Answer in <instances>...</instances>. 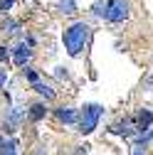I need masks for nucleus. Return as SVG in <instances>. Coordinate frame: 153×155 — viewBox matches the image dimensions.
I'll list each match as a JSON object with an SVG mask.
<instances>
[{"label": "nucleus", "instance_id": "1", "mask_svg": "<svg viewBox=\"0 0 153 155\" xmlns=\"http://www.w3.org/2000/svg\"><path fill=\"white\" fill-rule=\"evenodd\" d=\"M89 42V25L87 22H74L72 27H67L64 32V47L72 57H79L82 49L87 47Z\"/></svg>", "mask_w": 153, "mask_h": 155}, {"label": "nucleus", "instance_id": "2", "mask_svg": "<svg viewBox=\"0 0 153 155\" xmlns=\"http://www.w3.org/2000/svg\"><path fill=\"white\" fill-rule=\"evenodd\" d=\"M104 116V108L99 106V104H87L82 111H79V130L87 135V133H91L94 128L99 126V118Z\"/></svg>", "mask_w": 153, "mask_h": 155}, {"label": "nucleus", "instance_id": "3", "mask_svg": "<svg viewBox=\"0 0 153 155\" xmlns=\"http://www.w3.org/2000/svg\"><path fill=\"white\" fill-rule=\"evenodd\" d=\"M106 20L109 22H124L128 12H131V5L128 0H106Z\"/></svg>", "mask_w": 153, "mask_h": 155}, {"label": "nucleus", "instance_id": "4", "mask_svg": "<svg viewBox=\"0 0 153 155\" xmlns=\"http://www.w3.org/2000/svg\"><path fill=\"white\" fill-rule=\"evenodd\" d=\"M153 128V111H141L138 116H136V130H141V133H146V130H151Z\"/></svg>", "mask_w": 153, "mask_h": 155}, {"label": "nucleus", "instance_id": "5", "mask_svg": "<svg viewBox=\"0 0 153 155\" xmlns=\"http://www.w3.org/2000/svg\"><path fill=\"white\" fill-rule=\"evenodd\" d=\"M30 45H17L15 49H12V59H15V64L17 67H25V62L30 59Z\"/></svg>", "mask_w": 153, "mask_h": 155}, {"label": "nucleus", "instance_id": "6", "mask_svg": "<svg viewBox=\"0 0 153 155\" xmlns=\"http://www.w3.org/2000/svg\"><path fill=\"white\" fill-rule=\"evenodd\" d=\"M57 118L64 121V123H79V113H76L74 108H59L57 111Z\"/></svg>", "mask_w": 153, "mask_h": 155}, {"label": "nucleus", "instance_id": "7", "mask_svg": "<svg viewBox=\"0 0 153 155\" xmlns=\"http://www.w3.org/2000/svg\"><path fill=\"white\" fill-rule=\"evenodd\" d=\"M45 113H47L45 104H35V106H30V121H40V118H45Z\"/></svg>", "mask_w": 153, "mask_h": 155}, {"label": "nucleus", "instance_id": "8", "mask_svg": "<svg viewBox=\"0 0 153 155\" xmlns=\"http://www.w3.org/2000/svg\"><path fill=\"white\" fill-rule=\"evenodd\" d=\"M32 89L37 91V94H42L45 99H54V91L47 86V84H42V81H37V84H32Z\"/></svg>", "mask_w": 153, "mask_h": 155}, {"label": "nucleus", "instance_id": "9", "mask_svg": "<svg viewBox=\"0 0 153 155\" xmlns=\"http://www.w3.org/2000/svg\"><path fill=\"white\" fill-rule=\"evenodd\" d=\"M57 8H59L62 12H67V15H72L76 10V0H59V5H57Z\"/></svg>", "mask_w": 153, "mask_h": 155}, {"label": "nucleus", "instance_id": "10", "mask_svg": "<svg viewBox=\"0 0 153 155\" xmlns=\"http://www.w3.org/2000/svg\"><path fill=\"white\" fill-rule=\"evenodd\" d=\"M15 148H17V143H15V140L0 143V155H12V153H15Z\"/></svg>", "mask_w": 153, "mask_h": 155}, {"label": "nucleus", "instance_id": "11", "mask_svg": "<svg viewBox=\"0 0 153 155\" xmlns=\"http://www.w3.org/2000/svg\"><path fill=\"white\" fill-rule=\"evenodd\" d=\"M106 5H109V3H97V5H94V12H97V15H104V17H106Z\"/></svg>", "mask_w": 153, "mask_h": 155}, {"label": "nucleus", "instance_id": "12", "mask_svg": "<svg viewBox=\"0 0 153 155\" xmlns=\"http://www.w3.org/2000/svg\"><path fill=\"white\" fill-rule=\"evenodd\" d=\"M25 76H27V79H30L32 84H37V81H40V79H37V74H35L32 69H27V71H25Z\"/></svg>", "mask_w": 153, "mask_h": 155}, {"label": "nucleus", "instance_id": "13", "mask_svg": "<svg viewBox=\"0 0 153 155\" xmlns=\"http://www.w3.org/2000/svg\"><path fill=\"white\" fill-rule=\"evenodd\" d=\"M10 8H12V0H0V10H3V12L10 10Z\"/></svg>", "mask_w": 153, "mask_h": 155}, {"label": "nucleus", "instance_id": "14", "mask_svg": "<svg viewBox=\"0 0 153 155\" xmlns=\"http://www.w3.org/2000/svg\"><path fill=\"white\" fill-rule=\"evenodd\" d=\"M3 30H8V32H17V22H5Z\"/></svg>", "mask_w": 153, "mask_h": 155}, {"label": "nucleus", "instance_id": "15", "mask_svg": "<svg viewBox=\"0 0 153 155\" xmlns=\"http://www.w3.org/2000/svg\"><path fill=\"white\" fill-rule=\"evenodd\" d=\"M8 57H10V52H8V49H5L3 45H0V62H5V59H8Z\"/></svg>", "mask_w": 153, "mask_h": 155}, {"label": "nucleus", "instance_id": "16", "mask_svg": "<svg viewBox=\"0 0 153 155\" xmlns=\"http://www.w3.org/2000/svg\"><path fill=\"white\" fill-rule=\"evenodd\" d=\"M3 84H5V74L0 71V86H3Z\"/></svg>", "mask_w": 153, "mask_h": 155}, {"label": "nucleus", "instance_id": "17", "mask_svg": "<svg viewBox=\"0 0 153 155\" xmlns=\"http://www.w3.org/2000/svg\"><path fill=\"white\" fill-rule=\"evenodd\" d=\"M133 155H143V148H136V153H133Z\"/></svg>", "mask_w": 153, "mask_h": 155}, {"label": "nucleus", "instance_id": "18", "mask_svg": "<svg viewBox=\"0 0 153 155\" xmlns=\"http://www.w3.org/2000/svg\"><path fill=\"white\" fill-rule=\"evenodd\" d=\"M0 143H3V138H0Z\"/></svg>", "mask_w": 153, "mask_h": 155}, {"label": "nucleus", "instance_id": "19", "mask_svg": "<svg viewBox=\"0 0 153 155\" xmlns=\"http://www.w3.org/2000/svg\"><path fill=\"white\" fill-rule=\"evenodd\" d=\"M12 155H15V153H12Z\"/></svg>", "mask_w": 153, "mask_h": 155}]
</instances>
